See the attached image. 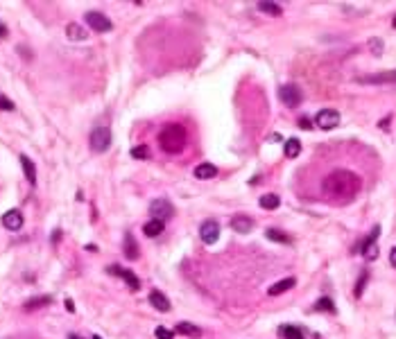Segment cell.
Here are the masks:
<instances>
[{"mask_svg":"<svg viewBox=\"0 0 396 339\" xmlns=\"http://www.w3.org/2000/svg\"><path fill=\"white\" fill-rule=\"evenodd\" d=\"M279 335L283 339H306L303 337V333H301V328L299 326H288V323L279 328Z\"/></svg>","mask_w":396,"mask_h":339,"instance_id":"22","label":"cell"},{"mask_svg":"<svg viewBox=\"0 0 396 339\" xmlns=\"http://www.w3.org/2000/svg\"><path fill=\"white\" fill-rule=\"evenodd\" d=\"M195 177L197 179H213V177H217V167L213 163H202V165L195 167Z\"/></svg>","mask_w":396,"mask_h":339,"instance_id":"20","label":"cell"},{"mask_svg":"<svg viewBox=\"0 0 396 339\" xmlns=\"http://www.w3.org/2000/svg\"><path fill=\"white\" fill-rule=\"evenodd\" d=\"M5 37H7V27L0 23V39H5Z\"/></svg>","mask_w":396,"mask_h":339,"instance_id":"37","label":"cell"},{"mask_svg":"<svg viewBox=\"0 0 396 339\" xmlns=\"http://www.w3.org/2000/svg\"><path fill=\"white\" fill-rule=\"evenodd\" d=\"M149 215H152V219H159V222L166 224V219L174 215V206L167 199H154L149 203Z\"/></svg>","mask_w":396,"mask_h":339,"instance_id":"5","label":"cell"},{"mask_svg":"<svg viewBox=\"0 0 396 339\" xmlns=\"http://www.w3.org/2000/svg\"><path fill=\"white\" fill-rule=\"evenodd\" d=\"M369 50H372L376 57H380L383 55V41H380V39H372V41H369Z\"/></svg>","mask_w":396,"mask_h":339,"instance_id":"31","label":"cell"},{"mask_svg":"<svg viewBox=\"0 0 396 339\" xmlns=\"http://www.w3.org/2000/svg\"><path fill=\"white\" fill-rule=\"evenodd\" d=\"M367 280H369V274L367 271H362V276H360V280H358V285H355V290H353V294L358 296H362V290H365V285H367Z\"/></svg>","mask_w":396,"mask_h":339,"instance_id":"30","label":"cell"},{"mask_svg":"<svg viewBox=\"0 0 396 339\" xmlns=\"http://www.w3.org/2000/svg\"><path fill=\"white\" fill-rule=\"evenodd\" d=\"M21 165H23V172H25V179L30 181L32 185L37 183V167H34V163H32V159H27V156H21Z\"/></svg>","mask_w":396,"mask_h":339,"instance_id":"19","label":"cell"},{"mask_svg":"<svg viewBox=\"0 0 396 339\" xmlns=\"http://www.w3.org/2000/svg\"><path fill=\"white\" fill-rule=\"evenodd\" d=\"M174 330H177L179 335H186V337H192V339L202 337V328L195 326V323H190V321H181V323H177Z\"/></svg>","mask_w":396,"mask_h":339,"instance_id":"15","label":"cell"},{"mask_svg":"<svg viewBox=\"0 0 396 339\" xmlns=\"http://www.w3.org/2000/svg\"><path fill=\"white\" fill-rule=\"evenodd\" d=\"M392 25H394V27H396V16H394V23H392Z\"/></svg>","mask_w":396,"mask_h":339,"instance_id":"39","label":"cell"},{"mask_svg":"<svg viewBox=\"0 0 396 339\" xmlns=\"http://www.w3.org/2000/svg\"><path fill=\"white\" fill-rule=\"evenodd\" d=\"M52 303V296H37V299H30L25 303V310H37V308H45Z\"/></svg>","mask_w":396,"mask_h":339,"instance_id":"26","label":"cell"},{"mask_svg":"<svg viewBox=\"0 0 396 339\" xmlns=\"http://www.w3.org/2000/svg\"><path fill=\"white\" fill-rule=\"evenodd\" d=\"M66 310H68V312H75V305H73L70 299H66Z\"/></svg>","mask_w":396,"mask_h":339,"instance_id":"36","label":"cell"},{"mask_svg":"<svg viewBox=\"0 0 396 339\" xmlns=\"http://www.w3.org/2000/svg\"><path fill=\"white\" fill-rule=\"evenodd\" d=\"M279 98L288 109H297V106L301 104L303 95H301V88H299L297 84H285V86L279 88Z\"/></svg>","mask_w":396,"mask_h":339,"instance_id":"4","label":"cell"},{"mask_svg":"<svg viewBox=\"0 0 396 339\" xmlns=\"http://www.w3.org/2000/svg\"><path fill=\"white\" fill-rule=\"evenodd\" d=\"M109 271H113L116 276L123 278L125 283L129 285V290H131V292H138V290H141V280H138L136 274H134L131 269H123V267H118V265H111V267H109Z\"/></svg>","mask_w":396,"mask_h":339,"instance_id":"11","label":"cell"},{"mask_svg":"<svg viewBox=\"0 0 396 339\" xmlns=\"http://www.w3.org/2000/svg\"><path fill=\"white\" fill-rule=\"evenodd\" d=\"M88 142H91V149H93V152H106V149L111 147V129H106V127H95V129L91 131Z\"/></svg>","mask_w":396,"mask_h":339,"instance_id":"3","label":"cell"},{"mask_svg":"<svg viewBox=\"0 0 396 339\" xmlns=\"http://www.w3.org/2000/svg\"><path fill=\"white\" fill-rule=\"evenodd\" d=\"M265 235H267V238H270L272 242H281V244H290V242H292L290 235L283 233V231H276V228H267Z\"/></svg>","mask_w":396,"mask_h":339,"instance_id":"25","label":"cell"},{"mask_svg":"<svg viewBox=\"0 0 396 339\" xmlns=\"http://www.w3.org/2000/svg\"><path fill=\"white\" fill-rule=\"evenodd\" d=\"M315 124L319 127V129H326V131L335 129V127L340 124V113L335 111V109H322L315 118Z\"/></svg>","mask_w":396,"mask_h":339,"instance_id":"6","label":"cell"},{"mask_svg":"<svg viewBox=\"0 0 396 339\" xmlns=\"http://www.w3.org/2000/svg\"><path fill=\"white\" fill-rule=\"evenodd\" d=\"M131 156H134V159H147L149 156L147 145H136V147L131 149Z\"/></svg>","mask_w":396,"mask_h":339,"instance_id":"29","label":"cell"},{"mask_svg":"<svg viewBox=\"0 0 396 339\" xmlns=\"http://www.w3.org/2000/svg\"><path fill=\"white\" fill-rule=\"evenodd\" d=\"M362 188V181L351 170H335L324 179L322 192L328 201L333 203H349L355 199V195Z\"/></svg>","mask_w":396,"mask_h":339,"instance_id":"1","label":"cell"},{"mask_svg":"<svg viewBox=\"0 0 396 339\" xmlns=\"http://www.w3.org/2000/svg\"><path fill=\"white\" fill-rule=\"evenodd\" d=\"M188 142V131L184 124H166L159 134V145L166 154H179Z\"/></svg>","mask_w":396,"mask_h":339,"instance_id":"2","label":"cell"},{"mask_svg":"<svg viewBox=\"0 0 396 339\" xmlns=\"http://www.w3.org/2000/svg\"><path fill=\"white\" fill-rule=\"evenodd\" d=\"M313 310H315V312H335V303L331 301L328 296H322V299L313 305Z\"/></svg>","mask_w":396,"mask_h":339,"instance_id":"27","label":"cell"},{"mask_svg":"<svg viewBox=\"0 0 396 339\" xmlns=\"http://www.w3.org/2000/svg\"><path fill=\"white\" fill-rule=\"evenodd\" d=\"M66 37H68L70 41H86L88 32L84 30L80 23H68L66 25Z\"/></svg>","mask_w":396,"mask_h":339,"instance_id":"16","label":"cell"},{"mask_svg":"<svg viewBox=\"0 0 396 339\" xmlns=\"http://www.w3.org/2000/svg\"><path fill=\"white\" fill-rule=\"evenodd\" d=\"M231 228H233L235 233H249L254 228V219L247 215H238L231 219Z\"/></svg>","mask_w":396,"mask_h":339,"instance_id":"14","label":"cell"},{"mask_svg":"<svg viewBox=\"0 0 396 339\" xmlns=\"http://www.w3.org/2000/svg\"><path fill=\"white\" fill-rule=\"evenodd\" d=\"M299 154H301V140L299 138H290L285 142V156L288 159H297Z\"/></svg>","mask_w":396,"mask_h":339,"instance_id":"24","label":"cell"},{"mask_svg":"<svg viewBox=\"0 0 396 339\" xmlns=\"http://www.w3.org/2000/svg\"><path fill=\"white\" fill-rule=\"evenodd\" d=\"M163 228H166V224L159 222V219H149L145 226H143V233L147 235V238H159V235L163 233Z\"/></svg>","mask_w":396,"mask_h":339,"instance_id":"21","label":"cell"},{"mask_svg":"<svg viewBox=\"0 0 396 339\" xmlns=\"http://www.w3.org/2000/svg\"><path fill=\"white\" fill-rule=\"evenodd\" d=\"M123 249H125V256H127V258H131V260H136L138 256H141V251H138V244H136V240H134V235H131V233L125 235Z\"/></svg>","mask_w":396,"mask_h":339,"instance_id":"18","label":"cell"},{"mask_svg":"<svg viewBox=\"0 0 396 339\" xmlns=\"http://www.w3.org/2000/svg\"><path fill=\"white\" fill-rule=\"evenodd\" d=\"M299 127H301V129H310V127H313L310 118H301V120H299Z\"/></svg>","mask_w":396,"mask_h":339,"instance_id":"34","label":"cell"},{"mask_svg":"<svg viewBox=\"0 0 396 339\" xmlns=\"http://www.w3.org/2000/svg\"><path fill=\"white\" fill-rule=\"evenodd\" d=\"M380 235V226H374V231L367 235V240L362 242V256L367 260H376L378 258V247H376V240Z\"/></svg>","mask_w":396,"mask_h":339,"instance_id":"10","label":"cell"},{"mask_svg":"<svg viewBox=\"0 0 396 339\" xmlns=\"http://www.w3.org/2000/svg\"><path fill=\"white\" fill-rule=\"evenodd\" d=\"M360 84H396V70H383V73H374L358 77Z\"/></svg>","mask_w":396,"mask_h":339,"instance_id":"9","label":"cell"},{"mask_svg":"<svg viewBox=\"0 0 396 339\" xmlns=\"http://www.w3.org/2000/svg\"><path fill=\"white\" fill-rule=\"evenodd\" d=\"M149 303H152V308L159 310V312H170V301L166 299V294L159 290L149 292Z\"/></svg>","mask_w":396,"mask_h":339,"instance_id":"13","label":"cell"},{"mask_svg":"<svg viewBox=\"0 0 396 339\" xmlns=\"http://www.w3.org/2000/svg\"><path fill=\"white\" fill-rule=\"evenodd\" d=\"M0 109H2V111H14V102L7 100L2 93H0Z\"/></svg>","mask_w":396,"mask_h":339,"instance_id":"33","label":"cell"},{"mask_svg":"<svg viewBox=\"0 0 396 339\" xmlns=\"http://www.w3.org/2000/svg\"><path fill=\"white\" fill-rule=\"evenodd\" d=\"M2 226L7 228V231H19L21 226H23V215H21V210H7L5 215H2Z\"/></svg>","mask_w":396,"mask_h":339,"instance_id":"12","label":"cell"},{"mask_svg":"<svg viewBox=\"0 0 396 339\" xmlns=\"http://www.w3.org/2000/svg\"><path fill=\"white\" fill-rule=\"evenodd\" d=\"M297 285V280L294 278H283V280H279V283H274L270 290H267V294L270 296H279V294H283V292H288V290H292Z\"/></svg>","mask_w":396,"mask_h":339,"instance_id":"17","label":"cell"},{"mask_svg":"<svg viewBox=\"0 0 396 339\" xmlns=\"http://www.w3.org/2000/svg\"><path fill=\"white\" fill-rule=\"evenodd\" d=\"M68 339H82V337H77V335H68Z\"/></svg>","mask_w":396,"mask_h":339,"instance_id":"38","label":"cell"},{"mask_svg":"<svg viewBox=\"0 0 396 339\" xmlns=\"http://www.w3.org/2000/svg\"><path fill=\"white\" fill-rule=\"evenodd\" d=\"M258 9H260V12H265V14H270V16H279V14H281V7L274 5V2H267V0L258 2Z\"/></svg>","mask_w":396,"mask_h":339,"instance_id":"28","label":"cell"},{"mask_svg":"<svg viewBox=\"0 0 396 339\" xmlns=\"http://www.w3.org/2000/svg\"><path fill=\"white\" fill-rule=\"evenodd\" d=\"M279 206H281V199H279V195H274V192L260 197V208L263 210H274V208H279Z\"/></svg>","mask_w":396,"mask_h":339,"instance_id":"23","label":"cell"},{"mask_svg":"<svg viewBox=\"0 0 396 339\" xmlns=\"http://www.w3.org/2000/svg\"><path fill=\"white\" fill-rule=\"evenodd\" d=\"M84 19L88 20V27L95 32H109L113 27V23L109 19H106L102 12H86V16Z\"/></svg>","mask_w":396,"mask_h":339,"instance_id":"7","label":"cell"},{"mask_svg":"<svg viewBox=\"0 0 396 339\" xmlns=\"http://www.w3.org/2000/svg\"><path fill=\"white\" fill-rule=\"evenodd\" d=\"M199 238H202V242H206V244H215L217 238H220V224H217L215 219H206V222L199 226Z\"/></svg>","mask_w":396,"mask_h":339,"instance_id":"8","label":"cell"},{"mask_svg":"<svg viewBox=\"0 0 396 339\" xmlns=\"http://www.w3.org/2000/svg\"><path fill=\"white\" fill-rule=\"evenodd\" d=\"M390 265H392V267H394V269H396V247H394V249H392V251H390Z\"/></svg>","mask_w":396,"mask_h":339,"instance_id":"35","label":"cell"},{"mask_svg":"<svg viewBox=\"0 0 396 339\" xmlns=\"http://www.w3.org/2000/svg\"><path fill=\"white\" fill-rule=\"evenodd\" d=\"M154 335H156V339H172L174 337V333H172V330H167L166 326H159L154 330Z\"/></svg>","mask_w":396,"mask_h":339,"instance_id":"32","label":"cell"}]
</instances>
